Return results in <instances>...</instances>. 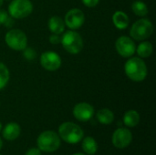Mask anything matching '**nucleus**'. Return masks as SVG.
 Listing matches in <instances>:
<instances>
[{"label": "nucleus", "instance_id": "obj_1", "mask_svg": "<svg viewBox=\"0 0 156 155\" xmlns=\"http://www.w3.org/2000/svg\"><path fill=\"white\" fill-rule=\"evenodd\" d=\"M124 71L126 76L133 81L141 82L147 77V67L141 58H131L125 62Z\"/></svg>", "mask_w": 156, "mask_h": 155}, {"label": "nucleus", "instance_id": "obj_2", "mask_svg": "<svg viewBox=\"0 0 156 155\" xmlns=\"http://www.w3.org/2000/svg\"><path fill=\"white\" fill-rule=\"evenodd\" d=\"M58 136L64 142L70 144H75L80 143L83 139L84 132L76 123L67 122L59 126Z\"/></svg>", "mask_w": 156, "mask_h": 155}, {"label": "nucleus", "instance_id": "obj_3", "mask_svg": "<svg viewBox=\"0 0 156 155\" xmlns=\"http://www.w3.org/2000/svg\"><path fill=\"white\" fill-rule=\"evenodd\" d=\"M64 49L69 54H79L83 48V39L81 36L73 30H69L61 37L60 42Z\"/></svg>", "mask_w": 156, "mask_h": 155}, {"label": "nucleus", "instance_id": "obj_4", "mask_svg": "<svg viewBox=\"0 0 156 155\" xmlns=\"http://www.w3.org/2000/svg\"><path fill=\"white\" fill-rule=\"evenodd\" d=\"M154 33L153 23L146 18H141L137 20L131 27L130 35L134 40L142 41L149 38Z\"/></svg>", "mask_w": 156, "mask_h": 155}, {"label": "nucleus", "instance_id": "obj_5", "mask_svg": "<svg viewBox=\"0 0 156 155\" xmlns=\"http://www.w3.org/2000/svg\"><path fill=\"white\" fill-rule=\"evenodd\" d=\"M37 143L40 151L53 153L59 148L60 138L56 132L52 131H46L38 136Z\"/></svg>", "mask_w": 156, "mask_h": 155}, {"label": "nucleus", "instance_id": "obj_6", "mask_svg": "<svg viewBox=\"0 0 156 155\" xmlns=\"http://www.w3.org/2000/svg\"><path fill=\"white\" fill-rule=\"evenodd\" d=\"M32 11L33 5L29 0H13L8 5L9 16L16 19H22L28 16Z\"/></svg>", "mask_w": 156, "mask_h": 155}, {"label": "nucleus", "instance_id": "obj_7", "mask_svg": "<svg viewBox=\"0 0 156 155\" xmlns=\"http://www.w3.org/2000/svg\"><path fill=\"white\" fill-rule=\"evenodd\" d=\"M6 45L17 51H22L27 48V35L20 29H11L7 31L5 37Z\"/></svg>", "mask_w": 156, "mask_h": 155}, {"label": "nucleus", "instance_id": "obj_8", "mask_svg": "<svg viewBox=\"0 0 156 155\" xmlns=\"http://www.w3.org/2000/svg\"><path fill=\"white\" fill-rule=\"evenodd\" d=\"M85 21V15L82 10L79 8H72L69 10L65 16L64 23L71 30H76L81 27Z\"/></svg>", "mask_w": 156, "mask_h": 155}, {"label": "nucleus", "instance_id": "obj_9", "mask_svg": "<svg viewBox=\"0 0 156 155\" xmlns=\"http://www.w3.org/2000/svg\"><path fill=\"white\" fill-rule=\"evenodd\" d=\"M115 48L119 55L123 58L132 57L136 50V46L133 38L127 36H122L115 42Z\"/></svg>", "mask_w": 156, "mask_h": 155}, {"label": "nucleus", "instance_id": "obj_10", "mask_svg": "<svg viewBox=\"0 0 156 155\" xmlns=\"http://www.w3.org/2000/svg\"><path fill=\"white\" fill-rule=\"evenodd\" d=\"M61 58L54 51H45L40 56V64L46 70L55 71L61 66Z\"/></svg>", "mask_w": 156, "mask_h": 155}, {"label": "nucleus", "instance_id": "obj_11", "mask_svg": "<svg viewBox=\"0 0 156 155\" xmlns=\"http://www.w3.org/2000/svg\"><path fill=\"white\" fill-rule=\"evenodd\" d=\"M133 141L132 132L126 128L117 129L112 135V143L116 148L123 149L130 145Z\"/></svg>", "mask_w": 156, "mask_h": 155}, {"label": "nucleus", "instance_id": "obj_12", "mask_svg": "<svg viewBox=\"0 0 156 155\" xmlns=\"http://www.w3.org/2000/svg\"><path fill=\"white\" fill-rule=\"evenodd\" d=\"M94 114L93 107L87 102H80L73 109V116L80 122L90 121Z\"/></svg>", "mask_w": 156, "mask_h": 155}, {"label": "nucleus", "instance_id": "obj_13", "mask_svg": "<svg viewBox=\"0 0 156 155\" xmlns=\"http://www.w3.org/2000/svg\"><path fill=\"white\" fill-rule=\"evenodd\" d=\"M20 126L16 122L7 123L3 130V137L7 141H14L20 135Z\"/></svg>", "mask_w": 156, "mask_h": 155}, {"label": "nucleus", "instance_id": "obj_14", "mask_svg": "<svg viewBox=\"0 0 156 155\" xmlns=\"http://www.w3.org/2000/svg\"><path fill=\"white\" fill-rule=\"evenodd\" d=\"M48 28L51 31L52 34L60 35L65 30V23L64 20L58 16H53L49 18L48 23Z\"/></svg>", "mask_w": 156, "mask_h": 155}, {"label": "nucleus", "instance_id": "obj_15", "mask_svg": "<svg viewBox=\"0 0 156 155\" xmlns=\"http://www.w3.org/2000/svg\"><path fill=\"white\" fill-rule=\"evenodd\" d=\"M113 25L118 29H125L129 25V17L122 11H116L112 16Z\"/></svg>", "mask_w": 156, "mask_h": 155}, {"label": "nucleus", "instance_id": "obj_16", "mask_svg": "<svg viewBox=\"0 0 156 155\" xmlns=\"http://www.w3.org/2000/svg\"><path fill=\"white\" fill-rule=\"evenodd\" d=\"M96 117H97V120L101 124H105V125L111 124L114 120V114L109 109H101V110H100L97 112Z\"/></svg>", "mask_w": 156, "mask_h": 155}, {"label": "nucleus", "instance_id": "obj_17", "mask_svg": "<svg viewBox=\"0 0 156 155\" xmlns=\"http://www.w3.org/2000/svg\"><path fill=\"white\" fill-rule=\"evenodd\" d=\"M140 122V114L133 110L128 111L123 116V122L127 127H135Z\"/></svg>", "mask_w": 156, "mask_h": 155}, {"label": "nucleus", "instance_id": "obj_18", "mask_svg": "<svg viewBox=\"0 0 156 155\" xmlns=\"http://www.w3.org/2000/svg\"><path fill=\"white\" fill-rule=\"evenodd\" d=\"M138 54L139 57L145 58H149L153 51H154V48L151 42L149 41H144L141 44H139V46L137 47L136 50H135Z\"/></svg>", "mask_w": 156, "mask_h": 155}, {"label": "nucleus", "instance_id": "obj_19", "mask_svg": "<svg viewBox=\"0 0 156 155\" xmlns=\"http://www.w3.org/2000/svg\"><path fill=\"white\" fill-rule=\"evenodd\" d=\"M82 149L87 154L93 155L98 150V145L96 141L92 137H86L82 142Z\"/></svg>", "mask_w": 156, "mask_h": 155}, {"label": "nucleus", "instance_id": "obj_20", "mask_svg": "<svg viewBox=\"0 0 156 155\" xmlns=\"http://www.w3.org/2000/svg\"><path fill=\"white\" fill-rule=\"evenodd\" d=\"M132 9H133V12L138 16H145L149 10H148V7L146 5L145 3H144L143 1L141 0H136L133 3L132 5Z\"/></svg>", "mask_w": 156, "mask_h": 155}, {"label": "nucleus", "instance_id": "obj_21", "mask_svg": "<svg viewBox=\"0 0 156 155\" xmlns=\"http://www.w3.org/2000/svg\"><path fill=\"white\" fill-rule=\"evenodd\" d=\"M10 79V73L7 67L0 62V90H3L8 83Z\"/></svg>", "mask_w": 156, "mask_h": 155}, {"label": "nucleus", "instance_id": "obj_22", "mask_svg": "<svg viewBox=\"0 0 156 155\" xmlns=\"http://www.w3.org/2000/svg\"><path fill=\"white\" fill-rule=\"evenodd\" d=\"M23 51V56L27 60H34L37 58V52L31 48H26Z\"/></svg>", "mask_w": 156, "mask_h": 155}, {"label": "nucleus", "instance_id": "obj_23", "mask_svg": "<svg viewBox=\"0 0 156 155\" xmlns=\"http://www.w3.org/2000/svg\"><path fill=\"white\" fill-rule=\"evenodd\" d=\"M49 42L53 45H58L61 42V37H59V35L57 34H52L49 37Z\"/></svg>", "mask_w": 156, "mask_h": 155}, {"label": "nucleus", "instance_id": "obj_24", "mask_svg": "<svg viewBox=\"0 0 156 155\" xmlns=\"http://www.w3.org/2000/svg\"><path fill=\"white\" fill-rule=\"evenodd\" d=\"M81 2L88 7H95L99 4L100 0H81Z\"/></svg>", "mask_w": 156, "mask_h": 155}, {"label": "nucleus", "instance_id": "obj_25", "mask_svg": "<svg viewBox=\"0 0 156 155\" xmlns=\"http://www.w3.org/2000/svg\"><path fill=\"white\" fill-rule=\"evenodd\" d=\"M9 15L4 11V10H0V25H4L6 21V19L8 18Z\"/></svg>", "mask_w": 156, "mask_h": 155}, {"label": "nucleus", "instance_id": "obj_26", "mask_svg": "<svg viewBox=\"0 0 156 155\" xmlns=\"http://www.w3.org/2000/svg\"><path fill=\"white\" fill-rule=\"evenodd\" d=\"M25 155H41V153L38 148H31L26 153Z\"/></svg>", "mask_w": 156, "mask_h": 155}, {"label": "nucleus", "instance_id": "obj_27", "mask_svg": "<svg viewBox=\"0 0 156 155\" xmlns=\"http://www.w3.org/2000/svg\"><path fill=\"white\" fill-rule=\"evenodd\" d=\"M14 23H15V21H14V18H13L12 16H8V18L6 19L5 23L4 24V26L9 28V27H12V26H14Z\"/></svg>", "mask_w": 156, "mask_h": 155}, {"label": "nucleus", "instance_id": "obj_28", "mask_svg": "<svg viewBox=\"0 0 156 155\" xmlns=\"http://www.w3.org/2000/svg\"><path fill=\"white\" fill-rule=\"evenodd\" d=\"M2 146H3V143H2V140H1V138H0V150H1V148H2Z\"/></svg>", "mask_w": 156, "mask_h": 155}, {"label": "nucleus", "instance_id": "obj_29", "mask_svg": "<svg viewBox=\"0 0 156 155\" xmlns=\"http://www.w3.org/2000/svg\"><path fill=\"white\" fill-rule=\"evenodd\" d=\"M2 5H3V0H0V7L2 6Z\"/></svg>", "mask_w": 156, "mask_h": 155}, {"label": "nucleus", "instance_id": "obj_30", "mask_svg": "<svg viewBox=\"0 0 156 155\" xmlns=\"http://www.w3.org/2000/svg\"><path fill=\"white\" fill-rule=\"evenodd\" d=\"M73 155H85V154H83V153H75V154H73Z\"/></svg>", "mask_w": 156, "mask_h": 155}, {"label": "nucleus", "instance_id": "obj_31", "mask_svg": "<svg viewBox=\"0 0 156 155\" xmlns=\"http://www.w3.org/2000/svg\"><path fill=\"white\" fill-rule=\"evenodd\" d=\"M1 129H2V124H1V122H0V132H1Z\"/></svg>", "mask_w": 156, "mask_h": 155}, {"label": "nucleus", "instance_id": "obj_32", "mask_svg": "<svg viewBox=\"0 0 156 155\" xmlns=\"http://www.w3.org/2000/svg\"><path fill=\"white\" fill-rule=\"evenodd\" d=\"M0 155H1V154H0Z\"/></svg>", "mask_w": 156, "mask_h": 155}]
</instances>
